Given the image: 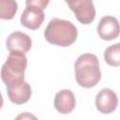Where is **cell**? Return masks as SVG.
<instances>
[{
  "label": "cell",
  "instance_id": "6da1fadb",
  "mask_svg": "<svg viewBox=\"0 0 120 120\" xmlns=\"http://www.w3.org/2000/svg\"><path fill=\"white\" fill-rule=\"evenodd\" d=\"M74 69L78 84L84 88L95 86L101 78L98 59L93 53L81 54L75 61Z\"/></svg>",
  "mask_w": 120,
  "mask_h": 120
},
{
  "label": "cell",
  "instance_id": "7a4b0ae2",
  "mask_svg": "<svg viewBox=\"0 0 120 120\" xmlns=\"http://www.w3.org/2000/svg\"><path fill=\"white\" fill-rule=\"evenodd\" d=\"M76 26L69 21L54 18L52 19L44 31L45 39L56 46L68 47L73 44L77 38Z\"/></svg>",
  "mask_w": 120,
  "mask_h": 120
},
{
  "label": "cell",
  "instance_id": "3957f363",
  "mask_svg": "<svg viewBox=\"0 0 120 120\" xmlns=\"http://www.w3.org/2000/svg\"><path fill=\"white\" fill-rule=\"evenodd\" d=\"M27 67V58L21 52H9L1 68V79L7 86L21 83L24 81V71Z\"/></svg>",
  "mask_w": 120,
  "mask_h": 120
},
{
  "label": "cell",
  "instance_id": "277c9868",
  "mask_svg": "<svg viewBox=\"0 0 120 120\" xmlns=\"http://www.w3.org/2000/svg\"><path fill=\"white\" fill-rule=\"evenodd\" d=\"M67 4L81 23L89 24L94 21L96 17V8L91 0L67 1Z\"/></svg>",
  "mask_w": 120,
  "mask_h": 120
},
{
  "label": "cell",
  "instance_id": "5b68a950",
  "mask_svg": "<svg viewBox=\"0 0 120 120\" xmlns=\"http://www.w3.org/2000/svg\"><path fill=\"white\" fill-rule=\"evenodd\" d=\"M44 8L38 6L26 5L25 9L21 15V23L31 30L39 28L44 21Z\"/></svg>",
  "mask_w": 120,
  "mask_h": 120
},
{
  "label": "cell",
  "instance_id": "8992f818",
  "mask_svg": "<svg viewBox=\"0 0 120 120\" xmlns=\"http://www.w3.org/2000/svg\"><path fill=\"white\" fill-rule=\"evenodd\" d=\"M6 46L9 52H21L25 54L32 47V39L25 33L15 31L7 38Z\"/></svg>",
  "mask_w": 120,
  "mask_h": 120
},
{
  "label": "cell",
  "instance_id": "52a82bcc",
  "mask_svg": "<svg viewBox=\"0 0 120 120\" xmlns=\"http://www.w3.org/2000/svg\"><path fill=\"white\" fill-rule=\"evenodd\" d=\"M118 105V98L114 91L110 88L101 89L96 96V107L101 113L112 112Z\"/></svg>",
  "mask_w": 120,
  "mask_h": 120
},
{
  "label": "cell",
  "instance_id": "ba28073f",
  "mask_svg": "<svg viewBox=\"0 0 120 120\" xmlns=\"http://www.w3.org/2000/svg\"><path fill=\"white\" fill-rule=\"evenodd\" d=\"M98 34L104 40H112L119 35V22L113 16H104L98 25Z\"/></svg>",
  "mask_w": 120,
  "mask_h": 120
},
{
  "label": "cell",
  "instance_id": "9c48e42d",
  "mask_svg": "<svg viewBox=\"0 0 120 120\" xmlns=\"http://www.w3.org/2000/svg\"><path fill=\"white\" fill-rule=\"evenodd\" d=\"M53 105L56 111L62 114L69 113L73 111L76 105L74 94L68 89H62L56 93L53 100Z\"/></svg>",
  "mask_w": 120,
  "mask_h": 120
},
{
  "label": "cell",
  "instance_id": "30bf717a",
  "mask_svg": "<svg viewBox=\"0 0 120 120\" xmlns=\"http://www.w3.org/2000/svg\"><path fill=\"white\" fill-rule=\"evenodd\" d=\"M7 93L9 100L15 104H23L29 100L32 95L30 84L25 81L21 83L7 86Z\"/></svg>",
  "mask_w": 120,
  "mask_h": 120
},
{
  "label": "cell",
  "instance_id": "8fae6325",
  "mask_svg": "<svg viewBox=\"0 0 120 120\" xmlns=\"http://www.w3.org/2000/svg\"><path fill=\"white\" fill-rule=\"evenodd\" d=\"M18 10V4L14 0H0V19L11 20Z\"/></svg>",
  "mask_w": 120,
  "mask_h": 120
},
{
  "label": "cell",
  "instance_id": "7c38bea8",
  "mask_svg": "<svg viewBox=\"0 0 120 120\" xmlns=\"http://www.w3.org/2000/svg\"><path fill=\"white\" fill-rule=\"evenodd\" d=\"M103 56L108 65L118 67L120 65V43H115L106 48Z\"/></svg>",
  "mask_w": 120,
  "mask_h": 120
},
{
  "label": "cell",
  "instance_id": "4fadbf2b",
  "mask_svg": "<svg viewBox=\"0 0 120 120\" xmlns=\"http://www.w3.org/2000/svg\"><path fill=\"white\" fill-rule=\"evenodd\" d=\"M14 120H38V119L33 113L24 112H21L20 114H18Z\"/></svg>",
  "mask_w": 120,
  "mask_h": 120
},
{
  "label": "cell",
  "instance_id": "5bb4252c",
  "mask_svg": "<svg viewBox=\"0 0 120 120\" xmlns=\"http://www.w3.org/2000/svg\"><path fill=\"white\" fill-rule=\"evenodd\" d=\"M26 5H34V6H38L43 8H46V6L49 4L48 0H26L25 2Z\"/></svg>",
  "mask_w": 120,
  "mask_h": 120
},
{
  "label": "cell",
  "instance_id": "9a60e30c",
  "mask_svg": "<svg viewBox=\"0 0 120 120\" xmlns=\"http://www.w3.org/2000/svg\"><path fill=\"white\" fill-rule=\"evenodd\" d=\"M3 104H4V99H3V96H2V94L0 93V109L2 108Z\"/></svg>",
  "mask_w": 120,
  "mask_h": 120
}]
</instances>
